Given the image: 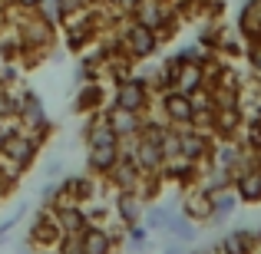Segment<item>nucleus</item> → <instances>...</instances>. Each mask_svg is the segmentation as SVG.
<instances>
[{"mask_svg": "<svg viewBox=\"0 0 261 254\" xmlns=\"http://www.w3.org/2000/svg\"><path fill=\"white\" fill-rule=\"evenodd\" d=\"M60 221V228H63V235H80V231L89 224V215L83 205H66V208H57L53 211Z\"/></svg>", "mask_w": 261, "mask_h": 254, "instance_id": "412c9836", "label": "nucleus"}, {"mask_svg": "<svg viewBox=\"0 0 261 254\" xmlns=\"http://www.w3.org/2000/svg\"><path fill=\"white\" fill-rule=\"evenodd\" d=\"M116 33H119V43L122 50L129 53V57L136 60V63H142V60H152L155 53L162 50V40L155 30H149V26L136 23V20H122V23H116Z\"/></svg>", "mask_w": 261, "mask_h": 254, "instance_id": "20e7f679", "label": "nucleus"}, {"mask_svg": "<svg viewBox=\"0 0 261 254\" xmlns=\"http://www.w3.org/2000/svg\"><path fill=\"white\" fill-rule=\"evenodd\" d=\"M175 205H178V211H182L185 218H192L195 224H208L212 221V195H205L198 185L178 191V202Z\"/></svg>", "mask_w": 261, "mask_h": 254, "instance_id": "9b49d317", "label": "nucleus"}, {"mask_svg": "<svg viewBox=\"0 0 261 254\" xmlns=\"http://www.w3.org/2000/svg\"><path fill=\"white\" fill-rule=\"evenodd\" d=\"M258 251H261V231H258Z\"/></svg>", "mask_w": 261, "mask_h": 254, "instance_id": "c9c22d12", "label": "nucleus"}, {"mask_svg": "<svg viewBox=\"0 0 261 254\" xmlns=\"http://www.w3.org/2000/svg\"><path fill=\"white\" fill-rule=\"evenodd\" d=\"M198 175H202V165L182 159V155H178V159H166V165H162V178H166V185H175L178 191L198 185Z\"/></svg>", "mask_w": 261, "mask_h": 254, "instance_id": "4468645a", "label": "nucleus"}, {"mask_svg": "<svg viewBox=\"0 0 261 254\" xmlns=\"http://www.w3.org/2000/svg\"><path fill=\"white\" fill-rule=\"evenodd\" d=\"M60 238H63V228H60L53 208H46V205H43V208L33 215L30 228H27V251H33V254L53 251L60 244Z\"/></svg>", "mask_w": 261, "mask_h": 254, "instance_id": "39448f33", "label": "nucleus"}, {"mask_svg": "<svg viewBox=\"0 0 261 254\" xmlns=\"http://www.w3.org/2000/svg\"><path fill=\"white\" fill-rule=\"evenodd\" d=\"M238 195H235V188H222V191H215L212 195V221L208 224H225L231 218V211L238 208Z\"/></svg>", "mask_w": 261, "mask_h": 254, "instance_id": "4be33fe9", "label": "nucleus"}, {"mask_svg": "<svg viewBox=\"0 0 261 254\" xmlns=\"http://www.w3.org/2000/svg\"><path fill=\"white\" fill-rule=\"evenodd\" d=\"M7 10V0H0V13H4Z\"/></svg>", "mask_w": 261, "mask_h": 254, "instance_id": "f704fd0d", "label": "nucleus"}, {"mask_svg": "<svg viewBox=\"0 0 261 254\" xmlns=\"http://www.w3.org/2000/svg\"><path fill=\"white\" fill-rule=\"evenodd\" d=\"M178 146H182V159L208 165L212 152H215V135L202 132V129H192V126H182L178 129Z\"/></svg>", "mask_w": 261, "mask_h": 254, "instance_id": "6e6552de", "label": "nucleus"}, {"mask_svg": "<svg viewBox=\"0 0 261 254\" xmlns=\"http://www.w3.org/2000/svg\"><path fill=\"white\" fill-rule=\"evenodd\" d=\"M166 231H169L172 238H178V241H195V238H198V224L192 221V218H185L178 208H175V215L169 218Z\"/></svg>", "mask_w": 261, "mask_h": 254, "instance_id": "b1692460", "label": "nucleus"}, {"mask_svg": "<svg viewBox=\"0 0 261 254\" xmlns=\"http://www.w3.org/2000/svg\"><path fill=\"white\" fill-rule=\"evenodd\" d=\"M106 102H109V93H106V83H102V79L80 83L76 96H73V112L76 116H93V112H99Z\"/></svg>", "mask_w": 261, "mask_h": 254, "instance_id": "ddd939ff", "label": "nucleus"}, {"mask_svg": "<svg viewBox=\"0 0 261 254\" xmlns=\"http://www.w3.org/2000/svg\"><path fill=\"white\" fill-rule=\"evenodd\" d=\"M162 191H166V178H162V172H155V175H142L139 178V188H136V195L142 198L146 205L159 202Z\"/></svg>", "mask_w": 261, "mask_h": 254, "instance_id": "393cba45", "label": "nucleus"}, {"mask_svg": "<svg viewBox=\"0 0 261 254\" xmlns=\"http://www.w3.org/2000/svg\"><path fill=\"white\" fill-rule=\"evenodd\" d=\"M0 205H4V195H0Z\"/></svg>", "mask_w": 261, "mask_h": 254, "instance_id": "e433bc0d", "label": "nucleus"}, {"mask_svg": "<svg viewBox=\"0 0 261 254\" xmlns=\"http://www.w3.org/2000/svg\"><path fill=\"white\" fill-rule=\"evenodd\" d=\"M172 215H175L172 205H159V202H152V205H146V211H142V221H146L149 228H166Z\"/></svg>", "mask_w": 261, "mask_h": 254, "instance_id": "a878e982", "label": "nucleus"}, {"mask_svg": "<svg viewBox=\"0 0 261 254\" xmlns=\"http://www.w3.org/2000/svg\"><path fill=\"white\" fill-rule=\"evenodd\" d=\"M235 30L245 43H261V0H245L238 7V17H235Z\"/></svg>", "mask_w": 261, "mask_h": 254, "instance_id": "2eb2a0df", "label": "nucleus"}, {"mask_svg": "<svg viewBox=\"0 0 261 254\" xmlns=\"http://www.w3.org/2000/svg\"><path fill=\"white\" fill-rule=\"evenodd\" d=\"M212 165L225 168L228 175L248 168L251 165V152L242 146V139H228V142H215V152H212Z\"/></svg>", "mask_w": 261, "mask_h": 254, "instance_id": "1a4fd4ad", "label": "nucleus"}, {"mask_svg": "<svg viewBox=\"0 0 261 254\" xmlns=\"http://www.w3.org/2000/svg\"><path fill=\"white\" fill-rule=\"evenodd\" d=\"M166 254H185V251H178V248H169V251H166Z\"/></svg>", "mask_w": 261, "mask_h": 254, "instance_id": "72a5a7b5", "label": "nucleus"}, {"mask_svg": "<svg viewBox=\"0 0 261 254\" xmlns=\"http://www.w3.org/2000/svg\"><path fill=\"white\" fill-rule=\"evenodd\" d=\"M231 188H235L238 202L261 205V168L258 165H248V168L235 172V175H231Z\"/></svg>", "mask_w": 261, "mask_h": 254, "instance_id": "dca6fc26", "label": "nucleus"}, {"mask_svg": "<svg viewBox=\"0 0 261 254\" xmlns=\"http://www.w3.org/2000/svg\"><path fill=\"white\" fill-rule=\"evenodd\" d=\"M126 13H129V20L155 30L162 43H169V40L175 37V30H182V23H185L169 0H129Z\"/></svg>", "mask_w": 261, "mask_h": 254, "instance_id": "f257e3e1", "label": "nucleus"}, {"mask_svg": "<svg viewBox=\"0 0 261 254\" xmlns=\"http://www.w3.org/2000/svg\"><path fill=\"white\" fill-rule=\"evenodd\" d=\"M152 112L159 116L162 122H169V126H192V96L178 93V89H166V93L155 96V106Z\"/></svg>", "mask_w": 261, "mask_h": 254, "instance_id": "0eeeda50", "label": "nucleus"}, {"mask_svg": "<svg viewBox=\"0 0 261 254\" xmlns=\"http://www.w3.org/2000/svg\"><path fill=\"white\" fill-rule=\"evenodd\" d=\"M175 89L185 96H195L205 89V63L198 60H182L175 70Z\"/></svg>", "mask_w": 261, "mask_h": 254, "instance_id": "f3484780", "label": "nucleus"}, {"mask_svg": "<svg viewBox=\"0 0 261 254\" xmlns=\"http://www.w3.org/2000/svg\"><path fill=\"white\" fill-rule=\"evenodd\" d=\"M119 162V142L116 146H93L86 149V172L93 178H106Z\"/></svg>", "mask_w": 261, "mask_h": 254, "instance_id": "a211bd4d", "label": "nucleus"}, {"mask_svg": "<svg viewBox=\"0 0 261 254\" xmlns=\"http://www.w3.org/2000/svg\"><path fill=\"white\" fill-rule=\"evenodd\" d=\"M251 165H258V168H261V146H258V149H251Z\"/></svg>", "mask_w": 261, "mask_h": 254, "instance_id": "473e14b6", "label": "nucleus"}, {"mask_svg": "<svg viewBox=\"0 0 261 254\" xmlns=\"http://www.w3.org/2000/svg\"><path fill=\"white\" fill-rule=\"evenodd\" d=\"M40 149H43V146H40V142L33 139L27 129H20L17 122H10V126H7L4 142H0V159H4L13 172H20V175H23V172L37 162Z\"/></svg>", "mask_w": 261, "mask_h": 254, "instance_id": "f03ea898", "label": "nucleus"}, {"mask_svg": "<svg viewBox=\"0 0 261 254\" xmlns=\"http://www.w3.org/2000/svg\"><path fill=\"white\" fill-rule=\"evenodd\" d=\"M60 172H63V165H60V162H50V165H46V175H60Z\"/></svg>", "mask_w": 261, "mask_h": 254, "instance_id": "2f4dec72", "label": "nucleus"}, {"mask_svg": "<svg viewBox=\"0 0 261 254\" xmlns=\"http://www.w3.org/2000/svg\"><path fill=\"white\" fill-rule=\"evenodd\" d=\"M53 254H83L80 235H63V238H60V244L53 248Z\"/></svg>", "mask_w": 261, "mask_h": 254, "instance_id": "cd10ccee", "label": "nucleus"}, {"mask_svg": "<svg viewBox=\"0 0 261 254\" xmlns=\"http://www.w3.org/2000/svg\"><path fill=\"white\" fill-rule=\"evenodd\" d=\"M102 119L109 122V129H113V132L119 135V142H122V139H136V135L142 132V122H146V116L129 112V109H122V106L106 102V106H102Z\"/></svg>", "mask_w": 261, "mask_h": 254, "instance_id": "9d476101", "label": "nucleus"}, {"mask_svg": "<svg viewBox=\"0 0 261 254\" xmlns=\"http://www.w3.org/2000/svg\"><path fill=\"white\" fill-rule=\"evenodd\" d=\"M109 102H113V106L129 109V112L149 116V112H152V106H155V93H152V86H149V76L133 73V76H126L122 83H116Z\"/></svg>", "mask_w": 261, "mask_h": 254, "instance_id": "7ed1b4c3", "label": "nucleus"}, {"mask_svg": "<svg viewBox=\"0 0 261 254\" xmlns=\"http://www.w3.org/2000/svg\"><path fill=\"white\" fill-rule=\"evenodd\" d=\"M218 251L222 254H258V231H251V228L225 231L218 238Z\"/></svg>", "mask_w": 261, "mask_h": 254, "instance_id": "6ab92c4d", "label": "nucleus"}, {"mask_svg": "<svg viewBox=\"0 0 261 254\" xmlns=\"http://www.w3.org/2000/svg\"><path fill=\"white\" fill-rule=\"evenodd\" d=\"M109 205H113V215L119 218L122 224L142 221V211H146V202H142V198L136 195V191H113Z\"/></svg>", "mask_w": 261, "mask_h": 254, "instance_id": "aec40b11", "label": "nucleus"}, {"mask_svg": "<svg viewBox=\"0 0 261 254\" xmlns=\"http://www.w3.org/2000/svg\"><path fill=\"white\" fill-rule=\"evenodd\" d=\"M40 4H43V0H7V7H13V10H23V13L40 10Z\"/></svg>", "mask_w": 261, "mask_h": 254, "instance_id": "c756f323", "label": "nucleus"}, {"mask_svg": "<svg viewBox=\"0 0 261 254\" xmlns=\"http://www.w3.org/2000/svg\"><path fill=\"white\" fill-rule=\"evenodd\" d=\"M192 254H222V251H218V241H215V244H205V248H195Z\"/></svg>", "mask_w": 261, "mask_h": 254, "instance_id": "7c9ffc66", "label": "nucleus"}, {"mask_svg": "<svg viewBox=\"0 0 261 254\" xmlns=\"http://www.w3.org/2000/svg\"><path fill=\"white\" fill-rule=\"evenodd\" d=\"M198 188L205 191V195H215V191H222V188H231V175L225 168H218V165H202V175H198Z\"/></svg>", "mask_w": 261, "mask_h": 254, "instance_id": "5701e85b", "label": "nucleus"}, {"mask_svg": "<svg viewBox=\"0 0 261 254\" xmlns=\"http://www.w3.org/2000/svg\"><path fill=\"white\" fill-rule=\"evenodd\" d=\"M146 241H149V228L142 221H133V224H126V248H133V251H142L146 248Z\"/></svg>", "mask_w": 261, "mask_h": 254, "instance_id": "bb28decb", "label": "nucleus"}, {"mask_svg": "<svg viewBox=\"0 0 261 254\" xmlns=\"http://www.w3.org/2000/svg\"><path fill=\"white\" fill-rule=\"evenodd\" d=\"M17 126L27 129V132H30L33 139L40 142V146H43V142L50 139V132H53V122H50V116H46V109H43V102H40V96L33 93V89H27V86H23V96H20Z\"/></svg>", "mask_w": 261, "mask_h": 254, "instance_id": "423d86ee", "label": "nucleus"}, {"mask_svg": "<svg viewBox=\"0 0 261 254\" xmlns=\"http://www.w3.org/2000/svg\"><path fill=\"white\" fill-rule=\"evenodd\" d=\"M245 60H248L251 73H255V76H261V43H251L248 50H245Z\"/></svg>", "mask_w": 261, "mask_h": 254, "instance_id": "c85d7f7f", "label": "nucleus"}, {"mask_svg": "<svg viewBox=\"0 0 261 254\" xmlns=\"http://www.w3.org/2000/svg\"><path fill=\"white\" fill-rule=\"evenodd\" d=\"M242 129H245V109L242 106H222V109H215V119H212V135H215V142L238 139Z\"/></svg>", "mask_w": 261, "mask_h": 254, "instance_id": "f8f14e48", "label": "nucleus"}]
</instances>
